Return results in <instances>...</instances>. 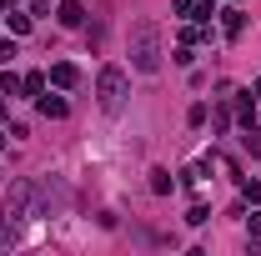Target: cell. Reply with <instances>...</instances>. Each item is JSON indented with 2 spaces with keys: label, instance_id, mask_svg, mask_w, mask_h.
I'll list each match as a JSON object with an SVG mask.
<instances>
[{
  "label": "cell",
  "instance_id": "cell-10",
  "mask_svg": "<svg viewBox=\"0 0 261 256\" xmlns=\"http://www.w3.org/2000/svg\"><path fill=\"white\" fill-rule=\"evenodd\" d=\"M20 91H25V96H45V75H40V70L20 75Z\"/></svg>",
  "mask_w": 261,
  "mask_h": 256
},
{
  "label": "cell",
  "instance_id": "cell-24",
  "mask_svg": "<svg viewBox=\"0 0 261 256\" xmlns=\"http://www.w3.org/2000/svg\"><path fill=\"white\" fill-rule=\"evenodd\" d=\"M0 151H5V131H0Z\"/></svg>",
  "mask_w": 261,
  "mask_h": 256
},
{
  "label": "cell",
  "instance_id": "cell-8",
  "mask_svg": "<svg viewBox=\"0 0 261 256\" xmlns=\"http://www.w3.org/2000/svg\"><path fill=\"white\" fill-rule=\"evenodd\" d=\"M56 15H61V25H86V10H81L75 0H65V5L56 10Z\"/></svg>",
  "mask_w": 261,
  "mask_h": 256
},
{
  "label": "cell",
  "instance_id": "cell-18",
  "mask_svg": "<svg viewBox=\"0 0 261 256\" xmlns=\"http://www.w3.org/2000/svg\"><path fill=\"white\" fill-rule=\"evenodd\" d=\"M246 151H251V156H261V131H256V126H246Z\"/></svg>",
  "mask_w": 261,
  "mask_h": 256
},
{
  "label": "cell",
  "instance_id": "cell-26",
  "mask_svg": "<svg viewBox=\"0 0 261 256\" xmlns=\"http://www.w3.org/2000/svg\"><path fill=\"white\" fill-rule=\"evenodd\" d=\"M0 111H5V106H0Z\"/></svg>",
  "mask_w": 261,
  "mask_h": 256
},
{
  "label": "cell",
  "instance_id": "cell-12",
  "mask_svg": "<svg viewBox=\"0 0 261 256\" xmlns=\"http://www.w3.org/2000/svg\"><path fill=\"white\" fill-rule=\"evenodd\" d=\"M151 191H156V196H166V191H171V171H161V166L151 171Z\"/></svg>",
  "mask_w": 261,
  "mask_h": 256
},
{
  "label": "cell",
  "instance_id": "cell-13",
  "mask_svg": "<svg viewBox=\"0 0 261 256\" xmlns=\"http://www.w3.org/2000/svg\"><path fill=\"white\" fill-rule=\"evenodd\" d=\"M20 91V75L15 70H0V96H15Z\"/></svg>",
  "mask_w": 261,
  "mask_h": 256
},
{
  "label": "cell",
  "instance_id": "cell-7",
  "mask_svg": "<svg viewBox=\"0 0 261 256\" xmlns=\"http://www.w3.org/2000/svg\"><path fill=\"white\" fill-rule=\"evenodd\" d=\"M65 111H70V106H65V96H40V116H50V121H61Z\"/></svg>",
  "mask_w": 261,
  "mask_h": 256
},
{
  "label": "cell",
  "instance_id": "cell-5",
  "mask_svg": "<svg viewBox=\"0 0 261 256\" xmlns=\"http://www.w3.org/2000/svg\"><path fill=\"white\" fill-rule=\"evenodd\" d=\"M221 31H226V40H236V35L246 31V15L241 10H221Z\"/></svg>",
  "mask_w": 261,
  "mask_h": 256
},
{
  "label": "cell",
  "instance_id": "cell-25",
  "mask_svg": "<svg viewBox=\"0 0 261 256\" xmlns=\"http://www.w3.org/2000/svg\"><path fill=\"white\" fill-rule=\"evenodd\" d=\"M5 5H10V0H0V10H5Z\"/></svg>",
  "mask_w": 261,
  "mask_h": 256
},
{
  "label": "cell",
  "instance_id": "cell-21",
  "mask_svg": "<svg viewBox=\"0 0 261 256\" xmlns=\"http://www.w3.org/2000/svg\"><path fill=\"white\" fill-rule=\"evenodd\" d=\"M171 10H176V15H191V10H196V0H171Z\"/></svg>",
  "mask_w": 261,
  "mask_h": 256
},
{
  "label": "cell",
  "instance_id": "cell-4",
  "mask_svg": "<svg viewBox=\"0 0 261 256\" xmlns=\"http://www.w3.org/2000/svg\"><path fill=\"white\" fill-rule=\"evenodd\" d=\"M75 81H81V70H75V65H70V61H61V65H50V86H61V91H70V86H75Z\"/></svg>",
  "mask_w": 261,
  "mask_h": 256
},
{
  "label": "cell",
  "instance_id": "cell-19",
  "mask_svg": "<svg viewBox=\"0 0 261 256\" xmlns=\"http://www.w3.org/2000/svg\"><path fill=\"white\" fill-rule=\"evenodd\" d=\"M171 61H176V65H191L196 56H191V45H186V40H181V45H176V56H171Z\"/></svg>",
  "mask_w": 261,
  "mask_h": 256
},
{
  "label": "cell",
  "instance_id": "cell-2",
  "mask_svg": "<svg viewBox=\"0 0 261 256\" xmlns=\"http://www.w3.org/2000/svg\"><path fill=\"white\" fill-rule=\"evenodd\" d=\"M96 96H100V111H106V116H116V111L126 106V70H121V65H106L96 75Z\"/></svg>",
  "mask_w": 261,
  "mask_h": 256
},
{
  "label": "cell",
  "instance_id": "cell-9",
  "mask_svg": "<svg viewBox=\"0 0 261 256\" xmlns=\"http://www.w3.org/2000/svg\"><path fill=\"white\" fill-rule=\"evenodd\" d=\"M206 176H211V161H196V166H186V171H181V181H186V186H201Z\"/></svg>",
  "mask_w": 261,
  "mask_h": 256
},
{
  "label": "cell",
  "instance_id": "cell-11",
  "mask_svg": "<svg viewBox=\"0 0 261 256\" xmlns=\"http://www.w3.org/2000/svg\"><path fill=\"white\" fill-rule=\"evenodd\" d=\"M15 226H20V221H10V216H5V211H0V251H5V246H10V241H15Z\"/></svg>",
  "mask_w": 261,
  "mask_h": 256
},
{
  "label": "cell",
  "instance_id": "cell-6",
  "mask_svg": "<svg viewBox=\"0 0 261 256\" xmlns=\"http://www.w3.org/2000/svg\"><path fill=\"white\" fill-rule=\"evenodd\" d=\"M236 121H241V126H256V96H251V91L236 100Z\"/></svg>",
  "mask_w": 261,
  "mask_h": 256
},
{
  "label": "cell",
  "instance_id": "cell-1",
  "mask_svg": "<svg viewBox=\"0 0 261 256\" xmlns=\"http://www.w3.org/2000/svg\"><path fill=\"white\" fill-rule=\"evenodd\" d=\"M130 65L141 75L161 70V31H156V20H136L130 25Z\"/></svg>",
  "mask_w": 261,
  "mask_h": 256
},
{
  "label": "cell",
  "instance_id": "cell-17",
  "mask_svg": "<svg viewBox=\"0 0 261 256\" xmlns=\"http://www.w3.org/2000/svg\"><path fill=\"white\" fill-rule=\"evenodd\" d=\"M31 31V15H15V10H10V35H25Z\"/></svg>",
  "mask_w": 261,
  "mask_h": 256
},
{
  "label": "cell",
  "instance_id": "cell-14",
  "mask_svg": "<svg viewBox=\"0 0 261 256\" xmlns=\"http://www.w3.org/2000/svg\"><path fill=\"white\" fill-rule=\"evenodd\" d=\"M236 181H241V196L246 201H261V181H251V176H236Z\"/></svg>",
  "mask_w": 261,
  "mask_h": 256
},
{
  "label": "cell",
  "instance_id": "cell-20",
  "mask_svg": "<svg viewBox=\"0 0 261 256\" xmlns=\"http://www.w3.org/2000/svg\"><path fill=\"white\" fill-rule=\"evenodd\" d=\"M10 56H15V40H0V65H10Z\"/></svg>",
  "mask_w": 261,
  "mask_h": 256
},
{
  "label": "cell",
  "instance_id": "cell-15",
  "mask_svg": "<svg viewBox=\"0 0 261 256\" xmlns=\"http://www.w3.org/2000/svg\"><path fill=\"white\" fill-rule=\"evenodd\" d=\"M211 15H216V5H211V0H201V5L191 10V20H201V25H211Z\"/></svg>",
  "mask_w": 261,
  "mask_h": 256
},
{
  "label": "cell",
  "instance_id": "cell-3",
  "mask_svg": "<svg viewBox=\"0 0 261 256\" xmlns=\"http://www.w3.org/2000/svg\"><path fill=\"white\" fill-rule=\"evenodd\" d=\"M31 201H35V181H15L10 196H5V216L10 221H25L31 216Z\"/></svg>",
  "mask_w": 261,
  "mask_h": 256
},
{
  "label": "cell",
  "instance_id": "cell-16",
  "mask_svg": "<svg viewBox=\"0 0 261 256\" xmlns=\"http://www.w3.org/2000/svg\"><path fill=\"white\" fill-rule=\"evenodd\" d=\"M186 221H191V226H206V221H211V206H191Z\"/></svg>",
  "mask_w": 261,
  "mask_h": 256
},
{
  "label": "cell",
  "instance_id": "cell-22",
  "mask_svg": "<svg viewBox=\"0 0 261 256\" xmlns=\"http://www.w3.org/2000/svg\"><path fill=\"white\" fill-rule=\"evenodd\" d=\"M246 231H251V236L261 241V216H246Z\"/></svg>",
  "mask_w": 261,
  "mask_h": 256
},
{
  "label": "cell",
  "instance_id": "cell-23",
  "mask_svg": "<svg viewBox=\"0 0 261 256\" xmlns=\"http://www.w3.org/2000/svg\"><path fill=\"white\" fill-rule=\"evenodd\" d=\"M251 96H256V106H261V81H256V86H251Z\"/></svg>",
  "mask_w": 261,
  "mask_h": 256
}]
</instances>
